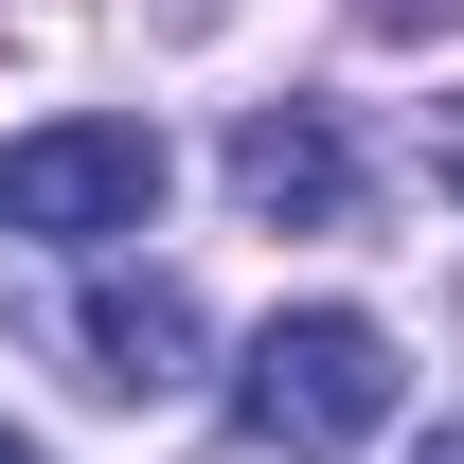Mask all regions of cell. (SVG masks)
Here are the masks:
<instances>
[{
	"mask_svg": "<svg viewBox=\"0 0 464 464\" xmlns=\"http://www.w3.org/2000/svg\"><path fill=\"white\" fill-rule=\"evenodd\" d=\"M375 36H464V0H357Z\"/></svg>",
	"mask_w": 464,
	"mask_h": 464,
	"instance_id": "5b68a950",
	"label": "cell"
},
{
	"mask_svg": "<svg viewBox=\"0 0 464 464\" xmlns=\"http://www.w3.org/2000/svg\"><path fill=\"white\" fill-rule=\"evenodd\" d=\"M143 215H161V125L72 108V125H18V143H0V232H36V250H125Z\"/></svg>",
	"mask_w": 464,
	"mask_h": 464,
	"instance_id": "7a4b0ae2",
	"label": "cell"
},
{
	"mask_svg": "<svg viewBox=\"0 0 464 464\" xmlns=\"http://www.w3.org/2000/svg\"><path fill=\"white\" fill-rule=\"evenodd\" d=\"M429 464H464V429H429Z\"/></svg>",
	"mask_w": 464,
	"mask_h": 464,
	"instance_id": "ba28073f",
	"label": "cell"
},
{
	"mask_svg": "<svg viewBox=\"0 0 464 464\" xmlns=\"http://www.w3.org/2000/svg\"><path fill=\"white\" fill-rule=\"evenodd\" d=\"M429 179H447V197H464V90H447V108H429Z\"/></svg>",
	"mask_w": 464,
	"mask_h": 464,
	"instance_id": "8992f818",
	"label": "cell"
},
{
	"mask_svg": "<svg viewBox=\"0 0 464 464\" xmlns=\"http://www.w3.org/2000/svg\"><path fill=\"white\" fill-rule=\"evenodd\" d=\"M232 197H250L268 232H340L357 215V143L322 108H250V125H232Z\"/></svg>",
	"mask_w": 464,
	"mask_h": 464,
	"instance_id": "3957f363",
	"label": "cell"
},
{
	"mask_svg": "<svg viewBox=\"0 0 464 464\" xmlns=\"http://www.w3.org/2000/svg\"><path fill=\"white\" fill-rule=\"evenodd\" d=\"M0 464H54V447H18V429H0Z\"/></svg>",
	"mask_w": 464,
	"mask_h": 464,
	"instance_id": "52a82bcc",
	"label": "cell"
},
{
	"mask_svg": "<svg viewBox=\"0 0 464 464\" xmlns=\"http://www.w3.org/2000/svg\"><path fill=\"white\" fill-rule=\"evenodd\" d=\"M72 340H90V375L143 411V393H179V375H197V286H161V268H108V286L72 304Z\"/></svg>",
	"mask_w": 464,
	"mask_h": 464,
	"instance_id": "277c9868",
	"label": "cell"
},
{
	"mask_svg": "<svg viewBox=\"0 0 464 464\" xmlns=\"http://www.w3.org/2000/svg\"><path fill=\"white\" fill-rule=\"evenodd\" d=\"M393 393H411V357H393V322H357V304H286V322L250 340V375H232V411H250L268 464H357L393 429Z\"/></svg>",
	"mask_w": 464,
	"mask_h": 464,
	"instance_id": "6da1fadb",
	"label": "cell"
}]
</instances>
